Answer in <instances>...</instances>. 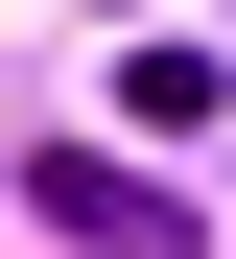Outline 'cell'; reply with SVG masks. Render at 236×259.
<instances>
[{
  "mask_svg": "<svg viewBox=\"0 0 236 259\" xmlns=\"http://www.w3.org/2000/svg\"><path fill=\"white\" fill-rule=\"evenodd\" d=\"M24 212H47V236H94V259H165V236H189L165 165H94V142H47V165H24Z\"/></svg>",
  "mask_w": 236,
  "mask_h": 259,
  "instance_id": "obj_1",
  "label": "cell"
}]
</instances>
